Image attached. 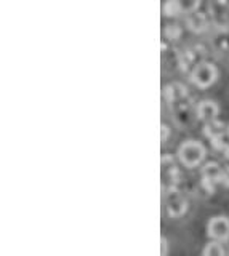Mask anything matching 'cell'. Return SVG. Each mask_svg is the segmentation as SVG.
I'll return each mask as SVG.
<instances>
[{"mask_svg":"<svg viewBox=\"0 0 229 256\" xmlns=\"http://www.w3.org/2000/svg\"><path fill=\"white\" fill-rule=\"evenodd\" d=\"M162 131H164V135H162V143H165V139H167V133H168V131H167V127H165V125L162 127Z\"/></svg>","mask_w":229,"mask_h":256,"instance_id":"obj_12","label":"cell"},{"mask_svg":"<svg viewBox=\"0 0 229 256\" xmlns=\"http://www.w3.org/2000/svg\"><path fill=\"white\" fill-rule=\"evenodd\" d=\"M167 36L171 39V26L167 27ZM178 37H180V27L175 26V27H173V39H178Z\"/></svg>","mask_w":229,"mask_h":256,"instance_id":"obj_11","label":"cell"},{"mask_svg":"<svg viewBox=\"0 0 229 256\" xmlns=\"http://www.w3.org/2000/svg\"><path fill=\"white\" fill-rule=\"evenodd\" d=\"M216 77H218V71L211 63H199L191 72L192 84L200 88H207L211 84H215Z\"/></svg>","mask_w":229,"mask_h":256,"instance_id":"obj_2","label":"cell"},{"mask_svg":"<svg viewBox=\"0 0 229 256\" xmlns=\"http://www.w3.org/2000/svg\"><path fill=\"white\" fill-rule=\"evenodd\" d=\"M178 157H180L183 165H186L187 168H194L204 160L205 149L199 141H192V139H189V141L183 143L180 146Z\"/></svg>","mask_w":229,"mask_h":256,"instance_id":"obj_1","label":"cell"},{"mask_svg":"<svg viewBox=\"0 0 229 256\" xmlns=\"http://www.w3.org/2000/svg\"><path fill=\"white\" fill-rule=\"evenodd\" d=\"M216 115H218V106H216L215 101L205 100L197 106V119L199 120L210 122V120H215Z\"/></svg>","mask_w":229,"mask_h":256,"instance_id":"obj_7","label":"cell"},{"mask_svg":"<svg viewBox=\"0 0 229 256\" xmlns=\"http://www.w3.org/2000/svg\"><path fill=\"white\" fill-rule=\"evenodd\" d=\"M165 205H167L168 214L173 218L181 216V214H185V212L187 210V203L183 199L180 191L176 189V186L165 188Z\"/></svg>","mask_w":229,"mask_h":256,"instance_id":"obj_3","label":"cell"},{"mask_svg":"<svg viewBox=\"0 0 229 256\" xmlns=\"http://www.w3.org/2000/svg\"><path fill=\"white\" fill-rule=\"evenodd\" d=\"M223 152H225V157H226V159H229V144H226V146L223 148Z\"/></svg>","mask_w":229,"mask_h":256,"instance_id":"obj_13","label":"cell"},{"mask_svg":"<svg viewBox=\"0 0 229 256\" xmlns=\"http://www.w3.org/2000/svg\"><path fill=\"white\" fill-rule=\"evenodd\" d=\"M207 234L213 240H226V238H229V219L225 216L211 218L207 226Z\"/></svg>","mask_w":229,"mask_h":256,"instance_id":"obj_5","label":"cell"},{"mask_svg":"<svg viewBox=\"0 0 229 256\" xmlns=\"http://www.w3.org/2000/svg\"><path fill=\"white\" fill-rule=\"evenodd\" d=\"M204 255L205 256H215V255H225V248H223L220 243H218V240L216 242H213V243H208L207 247L204 248Z\"/></svg>","mask_w":229,"mask_h":256,"instance_id":"obj_9","label":"cell"},{"mask_svg":"<svg viewBox=\"0 0 229 256\" xmlns=\"http://www.w3.org/2000/svg\"><path fill=\"white\" fill-rule=\"evenodd\" d=\"M200 5V0H167L164 5L165 16H180L185 13H194Z\"/></svg>","mask_w":229,"mask_h":256,"instance_id":"obj_4","label":"cell"},{"mask_svg":"<svg viewBox=\"0 0 229 256\" xmlns=\"http://www.w3.org/2000/svg\"><path fill=\"white\" fill-rule=\"evenodd\" d=\"M187 24H189V29L194 32H202L205 27H207V22H205L204 15H199V13H191L189 20H187Z\"/></svg>","mask_w":229,"mask_h":256,"instance_id":"obj_8","label":"cell"},{"mask_svg":"<svg viewBox=\"0 0 229 256\" xmlns=\"http://www.w3.org/2000/svg\"><path fill=\"white\" fill-rule=\"evenodd\" d=\"M220 178H221V168L216 162H210L204 167L202 170V186L207 192L213 194L215 192V184L220 183Z\"/></svg>","mask_w":229,"mask_h":256,"instance_id":"obj_6","label":"cell"},{"mask_svg":"<svg viewBox=\"0 0 229 256\" xmlns=\"http://www.w3.org/2000/svg\"><path fill=\"white\" fill-rule=\"evenodd\" d=\"M226 135H228V136H229V125H228V127H226Z\"/></svg>","mask_w":229,"mask_h":256,"instance_id":"obj_14","label":"cell"},{"mask_svg":"<svg viewBox=\"0 0 229 256\" xmlns=\"http://www.w3.org/2000/svg\"><path fill=\"white\" fill-rule=\"evenodd\" d=\"M220 183L225 184L226 188H229V167L225 168V170H221V178H220Z\"/></svg>","mask_w":229,"mask_h":256,"instance_id":"obj_10","label":"cell"}]
</instances>
